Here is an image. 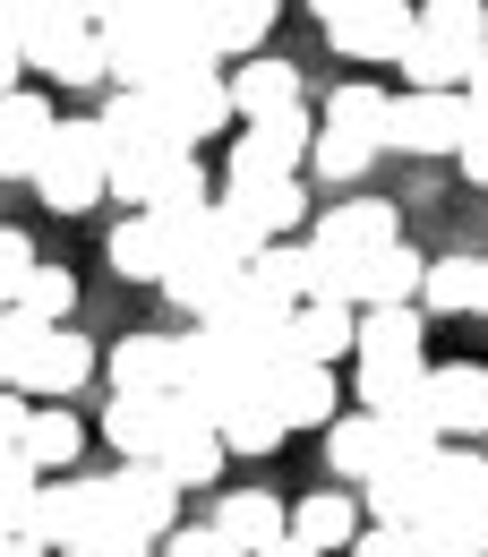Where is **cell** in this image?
<instances>
[{"label":"cell","instance_id":"60d3db41","mask_svg":"<svg viewBox=\"0 0 488 557\" xmlns=\"http://www.w3.org/2000/svg\"><path fill=\"white\" fill-rule=\"evenodd\" d=\"M351 557H420V523H360Z\"/></svg>","mask_w":488,"mask_h":557},{"label":"cell","instance_id":"681fc988","mask_svg":"<svg viewBox=\"0 0 488 557\" xmlns=\"http://www.w3.org/2000/svg\"><path fill=\"white\" fill-rule=\"evenodd\" d=\"M249 557H317V549H309V541H291V532H275L266 549H249Z\"/></svg>","mask_w":488,"mask_h":557},{"label":"cell","instance_id":"603a6c76","mask_svg":"<svg viewBox=\"0 0 488 557\" xmlns=\"http://www.w3.org/2000/svg\"><path fill=\"white\" fill-rule=\"evenodd\" d=\"M223 86H232V121H266L283 103H300V70L275 52H240V70H223Z\"/></svg>","mask_w":488,"mask_h":557},{"label":"cell","instance_id":"7c38bea8","mask_svg":"<svg viewBox=\"0 0 488 557\" xmlns=\"http://www.w3.org/2000/svg\"><path fill=\"white\" fill-rule=\"evenodd\" d=\"M437 446H446V437H437ZM437 446H420V455H386V463L360 481V515H368V523H420L428 497H437Z\"/></svg>","mask_w":488,"mask_h":557},{"label":"cell","instance_id":"ee69618b","mask_svg":"<svg viewBox=\"0 0 488 557\" xmlns=\"http://www.w3.org/2000/svg\"><path fill=\"white\" fill-rule=\"evenodd\" d=\"M463 103H472V95H463ZM454 154H463V172L488 189V112H480V103H472V121H463V146H454Z\"/></svg>","mask_w":488,"mask_h":557},{"label":"cell","instance_id":"4316f807","mask_svg":"<svg viewBox=\"0 0 488 557\" xmlns=\"http://www.w3.org/2000/svg\"><path fill=\"white\" fill-rule=\"evenodd\" d=\"M377 463H386V412H360L351 404V412L326 420V472L335 481H368Z\"/></svg>","mask_w":488,"mask_h":557},{"label":"cell","instance_id":"2e32d148","mask_svg":"<svg viewBox=\"0 0 488 557\" xmlns=\"http://www.w3.org/2000/svg\"><path fill=\"white\" fill-rule=\"evenodd\" d=\"M172 420H180V386H129V395H112L103 437H112L121 455H163Z\"/></svg>","mask_w":488,"mask_h":557},{"label":"cell","instance_id":"1f68e13d","mask_svg":"<svg viewBox=\"0 0 488 557\" xmlns=\"http://www.w3.org/2000/svg\"><path fill=\"white\" fill-rule=\"evenodd\" d=\"M214 532H223L232 549H266V541L283 532V506L266 497V488H232V497L214 506Z\"/></svg>","mask_w":488,"mask_h":557},{"label":"cell","instance_id":"db71d44e","mask_svg":"<svg viewBox=\"0 0 488 557\" xmlns=\"http://www.w3.org/2000/svg\"><path fill=\"white\" fill-rule=\"evenodd\" d=\"M309 9H317V26H326V17H343L351 0H309Z\"/></svg>","mask_w":488,"mask_h":557},{"label":"cell","instance_id":"f5cc1de1","mask_svg":"<svg viewBox=\"0 0 488 557\" xmlns=\"http://www.w3.org/2000/svg\"><path fill=\"white\" fill-rule=\"evenodd\" d=\"M121 9H129V0H86V17H95V26H112Z\"/></svg>","mask_w":488,"mask_h":557},{"label":"cell","instance_id":"277c9868","mask_svg":"<svg viewBox=\"0 0 488 557\" xmlns=\"http://www.w3.org/2000/svg\"><path fill=\"white\" fill-rule=\"evenodd\" d=\"M26 189H35L52 214L103 207V121H52V138H43V154H35Z\"/></svg>","mask_w":488,"mask_h":557},{"label":"cell","instance_id":"83f0119b","mask_svg":"<svg viewBox=\"0 0 488 557\" xmlns=\"http://www.w3.org/2000/svg\"><path fill=\"white\" fill-rule=\"evenodd\" d=\"M368 515H360V497L351 488H317V497H300L291 515H283V532L291 541H309V549L326 557V549H351V532H360Z\"/></svg>","mask_w":488,"mask_h":557},{"label":"cell","instance_id":"ab89813d","mask_svg":"<svg viewBox=\"0 0 488 557\" xmlns=\"http://www.w3.org/2000/svg\"><path fill=\"white\" fill-rule=\"evenodd\" d=\"M35 335H43V326H35L26 309L0 300V386H17V369H26V344H35Z\"/></svg>","mask_w":488,"mask_h":557},{"label":"cell","instance_id":"52a82bcc","mask_svg":"<svg viewBox=\"0 0 488 557\" xmlns=\"http://www.w3.org/2000/svg\"><path fill=\"white\" fill-rule=\"evenodd\" d=\"M266 369H258V351L232 344V335H214V326H198V335H180V369H172V386L198 404V412H223L240 386H258Z\"/></svg>","mask_w":488,"mask_h":557},{"label":"cell","instance_id":"484cf974","mask_svg":"<svg viewBox=\"0 0 488 557\" xmlns=\"http://www.w3.org/2000/svg\"><path fill=\"white\" fill-rule=\"evenodd\" d=\"M103 258H112V275H121V283H163V267H172V232H163L146 207H129L121 223H112Z\"/></svg>","mask_w":488,"mask_h":557},{"label":"cell","instance_id":"3957f363","mask_svg":"<svg viewBox=\"0 0 488 557\" xmlns=\"http://www.w3.org/2000/svg\"><path fill=\"white\" fill-rule=\"evenodd\" d=\"M488 44V0H420L412 9V44L395 52L412 86H463L472 52Z\"/></svg>","mask_w":488,"mask_h":557},{"label":"cell","instance_id":"8d00e7d4","mask_svg":"<svg viewBox=\"0 0 488 557\" xmlns=\"http://www.w3.org/2000/svg\"><path fill=\"white\" fill-rule=\"evenodd\" d=\"M386 146H368V138H343V129H309V163H317V181H335V189H351L368 163H377Z\"/></svg>","mask_w":488,"mask_h":557},{"label":"cell","instance_id":"4fadbf2b","mask_svg":"<svg viewBox=\"0 0 488 557\" xmlns=\"http://www.w3.org/2000/svg\"><path fill=\"white\" fill-rule=\"evenodd\" d=\"M103 488H112V515L138 523L146 541H163V532L180 523V481H172L154 455H121V472H103Z\"/></svg>","mask_w":488,"mask_h":557},{"label":"cell","instance_id":"ba28073f","mask_svg":"<svg viewBox=\"0 0 488 557\" xmlns=\"http://www.w3.org/2000/svg\"><path fill=\"white\" fill-rule=\"evenodd\" d=\"M463 86H412V95H386V146L395 154H454L463 146Z\"/></svg>","mask_w":488,"mask_h":557},{"label":"cell","instance_id":"d6a6232c","mask_svg":"<svg viewBox=\"0 0 488 557\" xmlns=\"http://www.w3.org/2000/svg\"><path fill=\"white\" fill-rule=\"evenodd\" d=\"M420 369H428V360H360L351 404H360V412H403V404H420Z\"/></svg>","mask_w":488,"mask_h":557},{"label":"cell","instance_id":"e0dca14e","mask_svg":"<svg viewBox=\"0 0 488 557\" xmlns=\"http://www.w3.org/2000/svg\"><path fill=\"white\" fill-rule=\"evenodd\" d=\"M266 395H275L283 429H326V420L343 412V395H335V369H326V360H283V369H266Z\"/></svg>","mask_w":488,"mask_h":557},{"label":"cell","instance_id":"816d5d0a","mask_svg":"<svg viewBox=\"0 0 488 557\" xmlns=\"http://www.w3.org/2000/svg\"><path fill=\"white\" fill-rule=\"evenodd\" d=\"M472 309L488 318V258H472Z\"/></svg>","mask_w":488,"mask_h":557},{"label":"cell","instance_id":"7a4b0ae2","mask_svg":"<svg viewBox=\"0 0 488 557\" xmlns=\"http://www.w3.org/2000/svg\"><path fill=\"white\" fill-rule=\"evenodd\" d=\"M154 223H163V214H154ZM163 232H172V267H163V283H154V292H163L172 309L207 318L214 300L240 283V267H249V258H240V249H232V232L214 223V198H207L198 214H180V223H163Z\"/></svg>","mask_w":488,"mask_h":557},{"label":"cell","instance_id":"5bb4252c","mask_svg":"<svg viewBox=\"0 0 488 557\" xmlns=\"http://www.w3.org/2000/svg\"><path fill=\"white\" fill-rule=\"evenodd\" d=\"M326 44L343 61H395L412 44V0H351L343 17H326Z\"/></svg>","mask_w":488,"mask_h":557},{"label":"cell","instance_id":"7dc6e473","mask_svg":"<svg viewBox=\"0 0 488 557\" xmlns=\"http://www.w3.org/2000/svg\"><path fill=\"white\" fill-rule=\"evenodd\" d=\"M463 95H472V103H480V112H488V44H480V52H472V70H463Z\"/></svg>","mask_w":488,"mask_h":557},{"label":"cell","instance_id":"9a60e30c","mask_svg":"<svg viewBox=\"0 0 488 557\" xmlns=\"http://www.w3.org/2000/svg\"><path fill=\"white\" fill-rule=\"evenodd\" d=\"M95 377V344H77L70 326H43L35 344H26V369H17V395H35V404H70L77 386Z\"/></svg>","mask_w":488,"mask_h":557},{"label":"cell","instance_id":"30bf717a","mask_svg":"<svg viewBox=\"0 0 488 557\" xmlns=\"http://www.w3.org/2000/svg\"><path fill=\"white\" fill-rule=\"evenodd\" d=\"M309 112L300 103H283V112H266V121H240V138H232V154H223V172L232 181H275V172H300L309 163Z\"/></svg>","mask_w":488,"mask_h":557},{"label":"cell","instance_id":"836d02e7","mask_svg":"<svg viewBox=\"0 0 488 557\" xmlns=\"http://www.w3.org/2000/svg\"><path fill=\"white\" fill-rule=\"evenodd\" d=\"M9 309H26L35 326H70V309H77V275H70V267H52V258H35Z\"/></svg>","mask_w":488,"mask_h":557},{"label":"cell","instance_id":"8992f818","mask_svg":"<svg viewBox=\"0 0 488 557\" xmlns=\"http://www.w3.org/2000/svg\"><path fill=\"white\" fill-rule=\"evenodd\" d=\"M300 214H309L300 172H275V181H223V198H214V223L232 232V249H240V258H249V249H266V240H283Z\"/></svg>","mask_w":488,"mask_h":557},{"label":"cell","instance_id":"d4e9b609","mask_svg":"<svg viewBox=\"0 0 488 557\" xmlns=\"http://www.w3.org/2000/svg\"><path fill=\"white\" fill-rule=\"evenodd\" d=\"M420 344H428V326L412 300H377L351 318V360H420Z\"/></svg>","mask_w":488,"mask_h":557},{"label":"cell","instance_id":"cb8c5ba5","mask_svg":"<svg viewBox=\"0 0 488 557\" xmlns=\"http://www.w3.org/2000/svg\"><path fill=\"white\" fill-rule=\"evenodd\" d=\"M214 437H223V455H275L283 437H291L283 412H275V395H266V377H258V386H240V395L214 412Z\"/></svg>","mask_w":488,"mask_h":557},{"label":"cell","instance_id":"f546056e","mask_svg":"<svg viewBox=\"0 0 488 557\" xmlns=\"http://www.w3.org/2000/svg\"><path fill=\"white\" fill-rule=\"evenodd\" d=\"M103 369H112V395H129V386H172V369H180V335H121Z\"/></svg>","mask_w":488,"mask_h":557},{"label":"cell","instance_id":"f35d334b","mask_svg":"<svg viewBox=\"0 0 488 557\" xmlns=\"http://www.w3.org/2000/svg\"><path fill=\"white\" fill-rule=\"evenodd\" d=\"M420 300H428L437 318H463V309H472V258H437V267H420Z\"/></svg>","mask_w":488,"mask_h":557},{"label":"cell","instance_id":"7402d4cb","mask_svg":"<svg viewBox=\"0 0 488 557\" xmlns=\"http://www.w3.org/2000/svg\"><path fill=\"white\" fill-rule=\"evenodd\" d=\"M275 9L283 0H198V44L214 61H240V52H258L275 35Z\"/></svg>","mask_w":488,"mask_h":557},{"label":"cell","instance_id":"7bdbcfd3","mask_svg":"<svg viewBox=\"0 0 488 557\" xmlns=\"http://www.w3.org/2000/svg\"><path fill=\"white\" fill-rule=\"evenodd\" d=\"M26 267H35V240H26L17 223H0V300H17V283H26Z\"/></svg>","mask_w":488,"mask_h":557},{"label":"cell","instance_id":"bcb514c9","mask_svg":"<svg viewBox=\"0 0 488 557\" xmlns=\"http://www.w3.org/2000/svg\"><path fill=\"white\" fill-rule=\"evenodd\" d=\"M35 412V395H17V386H0V446H17V429Z\"/></svg>","mask_w":488,"mask_h":557},{"label":"cell","instance_id":"f907efd6","mask_svg":"<svg viewBox=\"0 0 488 557\" xmlns=\"http://www.w3.org/2000/svg\"><path fill=\"white\" fill-rule=\"evenodd\" d=\"M0 557H52L43 541H26V532H0Z\"/></svg>","mask_w":488,"mask_h":557},{"label":"cell","instance_id":"44dd1931","mask_svg":"<svg viewBox=\"0 0 488 557\" xmlns=\"http://www.w3.org/2000/svg\"><path fill=\"white\" fill-rule=\"evenodd\" d=\"M52 121H61V112H52L35 86H9V95H0V181H26V172H35Z\"/></svg>","mask_w":488,"mask_h":557},{"label":"cell","instance_id":"11a10c76","mask_svg":"<svg viewBox=\"0 0 488 557\" xmlns=\"http://www.w3.org/2000/svg\"><path fill=\"white\" fill-rule=\"evenodd\" d=\"M52 557H95V549H52Z\"/></svg>","mask_w":488,"mask_h":557},{"label":"cell","instance_id":"d590c367","mask_svg":"<svg viewBox=\"0 0 488 557\" xmlns=\"http://www.w3.org/2000/svg\"><path fill=\"white\" fill-rule=\"evenodd\" d=\"M317 129H343V138L386 146V86H335V103H326Z\"/></svg>","mask_w":488,"mask_h":557},{"label":"cell","instance_id":"5b68a950","mask_svg":"<svg viewBox=\"0 0 488 557\" xmlns=\"http://www.w3.org/2000/svg\"><path fill=\"white\" fill-rule=\"evenodd\" d=\"M138 95H154V112L172 121L180 146L232 129V86H223V70H214V52H180V61L154 77V86H138Z\"/></svg>","mask_w":488,"mask_h":557},{"label":"cell","instance_id":"ac0fdd59","mask_svg":"<svg viewBox=\"0 0 488 557\" xmlns=\"http://www.w3.org/2000/svg\"><path fill=\"white\" fill-rule=\"evenodd\" d=\"M386 240H395V207H377V198L326 207V214H317V232H309V249H317V258H335V267L368 258V249H386Z\"/></svg>","mask_w":488,"mask_h":557},{"label":"cell","instance_id":"b9f144b4","mask_svg":"<svg viewBox=\"0 0 488 557\" xmlns=\"http://www.w3.org/2000/svg\"><path fill=\"white\" fill-rule=\"evenodd\" d=\"M154 549H163V557H249V549H232V541H223L214 523H172V532H163Z\"/></svg>","mask_w":488,"mask_h":557},{"label":"cell","instance_id":"ffe728a7","mask_svg":"<svg viewBox=\"0 0 488 557\" xmlns=\"http://www.w3.org/2000/svg\"><path fill=\"white\" fill-rule=\"evenodd\" d=\"M351 318H360L351 300H317V292L291 300V309H283V344H291V360H326V369H335V360L351 351Z\"/></svg>","mask_w":488,"mask_h":557},{"label":"cell","instance_id":"9c48e42d","mask_svg":"<svg viewBox=\"0 0 488 557\" xmlns=\"http://www.w3.org/2000/svg\"><path fill=\"white\" fill-rule=\"evenodd\" d=\"M103 523H112V488L103 481H43L35 506H26V541H43V549H86Z\"/></svg>","mask_w":488,"mask_h":557},{"label":"cell","instance_id":"d6986e66","mask_svg":"<svg viewBox=\"0 0 488 557\" xmlns=\"http://www.w3.org/2000/svg\"><path fill=\"white\" fill-rule=\"evenodd\" d=\"M154 463H163L180 488L223 481V463H232V455H223V437H214V412H198V404L180 395V420H172V437H163V455H154Z\"/></svg>","mask_w":488,"mask_h":557},{"label":"cell","instance_id":"74e56055","mask_svg":"<svg viewBox=\"0 0 488 557\" xmlns=\"http://www.w3.org/2000/svg\"><path fill=\"white\" fill-rule=\"evenodd\" d=\"M35 488H43V472H35L17 446H0V532H26V506H35Z\"/></svg>","mask_w":488,"mask_h":557},{"label":"cell","instance_id":"8fae6325","mask_svg":"<svg viewBox=\"0 0 488 557\" xmlns=\"http://www.w3.org/2000/svg\"><path fill=\"white\" fill-rule=\"evenodd\" d=\"M420 420H428L437 437H488V369L480 360L420 369Z\"/></svg>","mask_w":488,"mask_h":557},{"label":"cell","instance_id":"4dcf8cb0","mask_svg":"<svg viewBox=\"0 0 488 557\" xmlns=\"http://www.w3.org/2000/svg\"><path fill=\"white\" fill-rule=\"evenodd\" d=\"M77 446H86V429H77V412H61V395H52V412H26V429H17V455L35 472H70Z\"/></svg>","mask_w":488,"mask_h":557},{"label":"cell","instance_id":"6da1fadb","mask_svg":"<svg viewBox=\"0 0 488 557\" xmlns=\"http://www.w3.org/2000/svg\"><path fill=\"white\" fill-rule=\"evenodd\" d=\"M95 121H103V198H121V207H146L163 189V172L189 154L172 138V121L154 112V95H138V86H121Z\"/></svg>","mask_w":488,"mask_h":557},{"label":"cell","instance_id":"f1b7e54d","mask_svg":"<svg viewBox=\"0 0 488 557\" xmlns=\"http://www.w3.org/2000/svg\"><path fill=\"white\" fill-rule=\"evenodd\" d=\"M26 70L70 86V95H86V86H103V35L77 26V35H52V44H26Z\"/></svg>","mask_w":488,"mask_h":557},{"label":"cell","instance_id":"c3c4849f","mask_svg":"<svg viewBox=\"0 0 488 557\" xmlns=\"http://www.w3.org/2000/svg\"><path fill=\"white\" fill-rule=\"evenodd\" d=\"M26 35V0H0V44H17Z\"/></svg>","mask_w":488,"mask_h":557},{"label":"cell","instance_id":"e575fe53","mask_svg":"<svg viewBox=\"0 0 488 557\" xmlns=\"http://www.w3.org/2000/svg\"><path fill=\"white\" fill-rule=\"evenodd\" d=\"M249 275H258V283L283 300V309H291V300H309L317 258H309V240H266V249H249Z\"/></svg>","mask_w":488,"mask_h":557},{"label":"cell","instance_id":"f6af8a7d","mask_svg":"<svg viewBox=\"0 0 488 557\" xmlns=\"http://www.w3.org/2000/svg\"><path fill=\"white\" fill-rule=\"evenodd\" d=\"M86 549H95V557H146V549H154V541H146L138 523H121V515H112V523H103V532H95Z\"/></svg>","mask_w":488,"mask_h":557}]
</instances>
